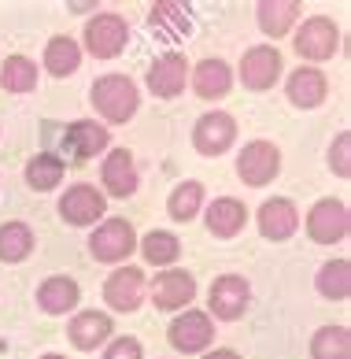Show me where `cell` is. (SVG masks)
Returning a JSON list of instances; mask_svg holds the SVG:
<instances>
[{
    "label": "cell",
    "mask_w": 351,
    "mask_h": 359,
    "mask_svg": "<svg viewBox=\"0 0 351 359\" xmlns=\"http://www.w3.org/2000/svg\"><path fill=\"white\" fill-rule=\"evenodd\" d=\"M89 100H92V108H97V115L104 118V123L123 126L141 108V86L133 82L130 74L111 71V74H100L97 82H92Z\"/></svg>",
    "instance_id": "6da1fadb"
},
{
    "label": "cell",
    "mask_w": 351,
    "mask_h": 359,
    "mask_svg": "<svg viewBox=\"0 0 351 359\" xmlns=\"http://www.w3.org/2000/svg\"><path fill=\"white\" fill-rule=\"evenodd\" d=\"M89 252L97 263H111V267H123V263L137 252V230H133L130 219H104L92 226L89 233Z\"/></svg>",
    "instance_id": "7a4b0ae2"
},
{
    "label": "cell",
    "mask_w": 351,
    "mask_h": 359,
    "mask_svg": "<svg viewBox=\"0 0 351 359\" xmlns=\"http://www.w3.org/2000/svg\"><path fill=\"white\" fill-rule=\"evenodd\" d=\"M292 48L300 52V60H307V63H326V60L336 56V48H340V26L329 15H307L303 22H296Z\"/></svg>",
    "instance_id": "3957f363"
},
{
    "label": "cell",
    "mask_w": 351,
    "mask_h": 359,
    "mask_svg": "<svg viewBox=\"0 0 351 359\" xmlns=\"http://www.w3.org/2000/svg\"><path fill=\"white\" fill-rule=\"evenodd\" d=\"M85 52L92 60H115L126 52V41H130V22L118 15V11H97L89 22H85Z\"/></svg>",
    "instance_id": "277c9868"
},
{
    "label": "cell",
    "mask_w": 351,
    "mask_h": 359,
    "mask_svg": "<svg viewBox=\"0 0 351 359\" xmlns=\"http://www.w3.org/2000/svg\"><path fill=\"white\" fill-rule=\"evenodd\" d=\"M277 175H281V149L274 141L255 137L237 152V178L245 185H252V189H263Z\"/></svg>",
    "instance_id": "5b68a950"
},
{
    "label": "cell",
    "mask_w": 351,
    "mask_h": 359,
    "mask_svg": "<svg viewBox=\"0 0 351 359\" xmlns=\"http://www.w3.org/2000/svg\"><path fill=\"white\" fill-rule=\"evenodd\" d=\"M104 215H107V196L92 182L67 185V193L60 196V219L67 226H97L104 222Z\"/></svg>",
    "instance_id": "8992f818"
},
{
    "label": "cell",
    "mask_w": 351,
    "mask_h": 359,
    "mask_svg": "<svg viewBox=\"0 0 351 359\" xmlns=\"http://www.w3.org/2000/svg\"><path fill=\"white\" fill-rule=\"evenodd\" d=\"M252 304V285L245 274H219L207 289V315H214L219 323H237Z\"/></svg>",
    "instance_id": "52a82bcc"
},
{
    "label": "cell",
    "mask_w": 351,
    "mask_h": 359,
    "mask_svg": "<svg viewBox=\"0 0 351 359\" xmlns=\"http://www.w3.org/2000/svg\"><path fill=\"white\" fill-rule=\"evenodd\" d=\"M148 297V278L141 267H133V263H123V267H115L111 274H107V282H104V304L111 311H137L141 304Z\"/></svg>",
    "instance_id": "ba28073f"
},
{
    "label": "cell",
    "mask_w": 351,
    "mask_h": 359,
    "mask_svg": "<svg viewBox=\"0 0 351 359\" xmlns=\"http://www.w3.org/2000/svg\"><path fill=\"white\" fill-rule=\"evenodd\" d=\"M237 144V118L229 115V111H204L196 118V126H193V149L200 156H226L229 149Z\"/></svg>",
    "instance_id": "9c48e42d"
},
{
    "label": "cell",
    "mask_w": 351,
    "mask_h": 359,
    "mask_svg": "<svg viewBox=\"0 0 351 359\" xmlns=\"http://www.w3.org/2000/svg\"><path fill=\"white\" fill-rule=\"evenodd\" d=\"M148 300L159 311H185L196 300V274H188L181 267H167L148 282Z\"/></svg>",
    "instance_id": "30bf717a"
},
{
    "label": "cell",
    "mask_w": 351,
    "mask_h": 359,
    "mask_svg": "<svg viewBox=\"0 0 351 359\" xmlns=\"http://www.w3.org/2000/svg\"><path fill=\"white\" fill-rule=\"evenodd\" d=\"M63 152L74 159V163H89V159L104 156L111 149V126L97 123V118H74L71 126L63 130Z\"/></svg>",
    "instance_id": "8fae6325"
},
{
    "label": "cell",
    "mask_w": 351,
    "mask_h": 359,
    "mask_svg": "<svg viewBox=\"0 0 351 359\" xmlns=\"http://www.w3.org/2000/svg\"><path fill=\"white\" fill-rule=\"evenodd\" d=\"M281 67H285V60H281L277 45H252L245 56H240V86L252 89V93H266L281 82Z\"/></svg>",
    "instance_id": "7c38bea8"
},
{
    "label": "cell",
    "mask_w": 351,
    "mask_h": 359,
    "mask_svg": "<svg viewBox=\"0 0 351 359\" xmlns=\"http://www.w3.org/2000/svg\"><path fill=\"white\" fill-rule=\"evenodd\" d=\"M351 230V215L344 201L322 196V201L307 211V237L315 245H340Z\"/></svg>",
    "instance_id": "4fadbf2b"
},
{
    "label": "cell",
    "mask_w": 351,
    "mask_h": 359,
    "mask_svg": "<svg viewBox=\"0 0 351 359\" xmlns=\"http://www.w3.org/2000/svg\"><path fill=\"white\" fill-rule=\"evenodd\" d=\"M170 344L185 355H196V352H207L211 341H214V323L207 311H196V308H185L174 315V323L167 330Z\"/></svg>",
    "instance_id": "5bb4252c"
},
{
    "label": "cell",
    "mask_w": 351,
    "mask_h": 359,
    "mask_svg": "<svg viewBox=\"0 0 351 359\" xmlns=\"http://www.w3.org/2000/svg\"><path fill=\"white\" fill-rule=\"evenodd\" d=\"M188 71H193V63L185 60V52H163L152 67H148V78H144V86L152 97L159 100H174V97H181L185 86H188Z\"/></svg>",
    "instance_id": "9a60e30c"
},
{
    "label": "cell",
    "mask_w": 351,
    "mask_h": 359,
    "mask_svg": "<svg viewBox=\"0 0 351 359\" xmlns=\"http://www.w3.org/2000/svg\"><path fill=\"white\" fill-rule=\"evenodd\" d=\"M100 185L104 196H115V201H126V196L137 193L141 175H137V159L130 149H107L104 163H100Z\"/></svg>",
    "instance_id": "2e32d148"
},
{
    "label": "cell",
    "mask_w": 351,
    "mask_h": 359,
    "mask_svg": "<svg viewBox=\"0 0 351 359\" xmlns=\"http://www.w3.org/2000/svg\"><path fill=\"white\" fill-rule=\"evenodd\" d=\"M148 30L156 34V41L178 45L193 34V15H188V8L178 4V0H156L148 8Z\"/></svg>",
    "instance_id": "e0dca14e"
},
{
    "label": "cell",
    "mask_w": 351,
    "mask_h": 359,
    "mask_svg": "<svg viewBox=\"0 0 351 359\" xmlns=\"http://www.w3.org/2000/svg\"><path fill=\"white\" fill-rule=\"evenodd\" d=\"M255 226L266 241H289V237L300 230V208H296L289 196H270L255 211Z\"/></svg>",
    "instance_id": "ac0fdd59"
},
{
    "label": "cell",
    "mask_w": 351,
    "mask_h": 359,
    "mask_svg": "<svg viewBox=\"0 0 351 359\" xmlns=\"http://www.w3.org/2000/svg\"><path fill=\"white\" fill-rule=\"evenodd\" d=\"M285 97L292 108H300V111H315L326 104L329 97V78L326 71H318V67H296L289 78H285Z\"/></svg>",
    "instance_id": "d6986e66"
},
{
    "label": "cell",
    "mask_w": 351,
    "mask_h": 359,
    "mask_svg": "<svg viewBox=\"0 0 351 359\" xmlns=\"http://www.w3.org/2000/svg\"><path fill=\"white\" fill-rule=\"evenodd\" d=\"M115 334V323L107 311H74V318L67 323V341L78 352H97L104 348Z\"/></svg>",
    "instance_id": "ffe728a7"
},
{
    "label": "cell",
    "mask_w": 351,
    "mask_h": 359,
    "mask_svg": "<svg viewBox=\"0 0 351 359\" xmlns=\"http://www.w3.org/2000/svg\"><path fill=\"white\" fill-rule=\"evenodd\" d=\"M188 86H193V93L200 100H222L233 89V67L219 56H207L188 71Z\"/></svg>",
    "instance_id": "44dd1931"
},
{
    "label": "cell",
    "mask_w": 351,
    "mask_h": 359,
    "mask_svg": "<svg viewBox=\"0 0 351 359\" xmlns=\"http://www.w3.org/2000/svg\"><path fill=\"white\" fill-rule=\"evenodd\" d=\"M204 222L207 233L219 237V241H229L248 226V208L237 201V196H214V201L204 208Z\"/></svg>",
    "instance_id": "7402d4cb"
},
{
    "label": "cell",
    "mask_w": 351,
    "mask_h": 359,
    "mask_svg": "<svg viewBox=\"0 0 351 359\" xmlns=\"http://www.w3.org/2000/svg\"><path fill=\"white\" fill-rule=\"evenodd\" d=\"M82 304V285L71 274H52L37 285V308L45 315H67Z\"/></svg>",
    "instance_id": "603a6c76"
},
{
    "label": "cell",
    "mask_w": 351,
    "mask_h": 359,
    "mask_svg": "<svg viewBox=\"0 0 351 359\" xmlns=\"http://www.w3.org/2000/svg\"><path fill=\"white\" fill-rule=\"evenodd\" d=\"M255 22H259V30L266 37H285L289 30H296V22H300V4L296 0H263V4H255Z\"/></svg>",
    "instance_id": "cb8c5ba5"
},
{
    "label": "cell",
    "mask_w": 351,
    "mask_h": 359,
    "mask_svg": "<svg viewBox=\"0 0 351 359\" xmlns=\"http://www.w3.org/2000/svg\"><path fill=\"white\" fill-rule=\"evenodd\" d=\"M41 63H45V71L52 78H71V74H78V67H82V45H78L74 37H67V34H56V37H48Z\"/></svg>",
    "instance_id": "d4e9b609"
},
{
    "label": "cell",
    "mask_w": 351,
    "mask_h": 359,
    "mask_svg": "<svg viewBox=\"0 0 351 359\" xmlns=\"http://www.w3.org/2000/svg\"><path fill=\"white\" fill-rule=\"evenodd\" d=\"M22 175H26V185H30L34 193H52L63 182L67 163H63V156H56V152H37V156L26 159Z\"/></svg>",
    "instance_id": "484cf974"
},
{
    "label": "cell",
    "mask_w": 351,
    "mask_h": 359,
    "mask_svg": "<svg viewBox=\"0 0 351 359\" xmlns=\"http://www.w3.org/2000/svg\"><path fill=\"white\" fill-rule=\"evenodd\" d=\"M137 252L144 256V263H152V267H174L181 256V241L178 233L170 230H148L144 237H137Z\"/></svg>",
    "instance_id": "4316f807"
},
{
    "label": "cell",
    "mask_w": 351,
    "mask_h": 359,
    "mask_svg": "<svg viewBox=\"0 0 351 359\" xmlns=\"http://www.w3.org/2000/svg\"><path fill=\"white\" fill-rule=\"evenodd\" d=\"M200 211H204V185L196 178H185V182L174 185L170 196H167V215L174 222H193Z\"/></svg>",
    "instance_id": "83f0119b"
},
{
    "label": "cell",
    "mask_w": 351,
    "mask_h": 359,
    "mask_svg": "<svg viewBox=\"0 0 351 359\" xmlns=\"http://www.w3.org/2000/svg\"><path fill=\"white\" fill-rule=\"evenodd\" d=\"M34 230L19 219L0 222V263H22L34 252Z\"/></svg>",
    "instance_id": "f1b7e54d"
},
{
    "label": "cell",
    "mask_w": 351,
    "mask_h": 359,
    "mask_svg": "<svg viewBox=\"0 0 351 359\" xmlns=\"http://www.w3.org/2000/svg\"><path fill=\"white\" fill-rule=\"evenodd\" d=\"M315 289L333 304L347 300L351 297V263L347 259H326L315 274Z\"/></svg>",
    "instance_id": "f546056e"
},
{
    "label": "cell",
    "mask_w": 351,
    "mask_h": 359,
    "mask_svg": "<svg viewBox=\"0 0 351 359\" xmlns=\"http://www.w3.org/2000/svg\"><path fill=\"white\" fill-rule=\"evenodd\" d=\"M0 86H4V93H15V97L34 93L37 89V63L30 56H8L0 63Z\"/></svg>",
    "instance_id": "4dcf8cb0"
},
{
    "label": "cell",
    "mask_w": 351,
    "mask_h": 359,
    "mask_svg": "<svg viewBox=\"0 0 351 359\" xmlns=\"http://www.w3.org/2000/svg\"><path fill=\"white\" fill-rule=\"evenodd\" d=\"M310 359H351V334L347 326H322L310 337Z\"/></svg>",
    "instance_id": "1f68e13d"
},
{
    "label": "cell",
    "mask_w": 351,
    "mask_h": 359,
    "mask_svg": "<svg viewBox=\"0 0 351 359\" xmlns=\"http://www.w3.org/2000/svg\"><path fill=\"white\" fill-rule=\"evenodd\" d=\"M329 170L336 178H351V134L340 130L329 144Z\"/></svg>",
    "instance_id": "d6a6232c"
},
{
    "label": "cell",
    "mask_w": 351,
    "mask_h": 359,
    "mask_svg": "<svg viewBox=\"0 0 351 359\" xmlns=\"http://www.w3.org/2000/svg\"><path fill=\"white\" fill-rule=\"evenodd\" d=\"M100 359H144V348L137 337H111Z\"/></svg>",
    "instance_id": "836d02e7"
},
{
    "label": "cell",
    "mask_w": 351,
    "mask_h": 359,
    "mask_svg": "<svg viewBox=\"0 0 351 359\" xmlns=\"http://www.w3.org/2000/svg\"><path fill=\"white\" fill-rule=\"evenodd\" d=\"M204 359H240L233 348H214V352H204Z\"/></svg>",
    "instance_id": "e575fe53"
},
{
    "label": "cell",
    "mask_w": 351,
    "mask_h": 359,
    "mask_svg": "<svg viewBox=\"0 0 351 359\" xmlns=\"http://www.w3.org/2000/svg\"><path fill=\"white\" fill-rule=\"evenodd\" d=\"M67 8H71L74 15H85V11H92V8H97V4H67Z\"/></svg>",
    "instance_id": "d590c367"
},
{
    "label": "cell",
    "mask_w": 351,
    "mask_h": 359,
    "mask_svg": "<svg viewBox=\"0 0 351 359\" xmlns=\"http://www.w3.org/2000/svg\"><path fill=\"white\" fill-rule=\"evenodd\" d=\"M37 359H67V355H60V352H45V355H37Z\"/></svg>",
    "instance_id": "8d00e7d4"
}]
</instances>
